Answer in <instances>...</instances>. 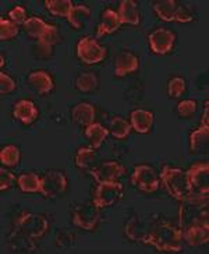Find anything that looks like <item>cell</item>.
I'll return each instance as SVG.
<instances>
[{"label":"cell","instance_id":"obj_20","mask_svg":"<svg viewBox=\"0 0 209 254\" xmlns=\"http://www.w3.org/2000/svg\"><path fill=\"white\" fill-rule=\"evenodd\" d=\"M117 14H119L121 24H131V25L140 24V10H138V4L134 0L120 1Z\"/></svg>","mask_w":209,"mask_h":254},{"label":"cell","instance_id":"obj_36","mask_svg":"<svg viewBox=\"0 0 209 254\" xmlns=\"http://www.w3.org/2000/svg\"><path fill=\"white\" fill-rule=\"evenodd\" d=\"M17 87L15 81L10 77L8 74H6L4 71L0 73V94L1 95H8L10 92H13Z\"/></svg>","mask_w":209,"mask_h":254},{"label":"cell","instance_id":"obj_38","mask_svg":"<svg viewBox=\"0 0 209 254\" xmlns=\"http://www.w3.org/2000/svg\"><path fill=\"white\" fill-rule=\"evenodd\" d=\"M15 183V176L11 172L6 171L4 168L0 169V190L6 191Z\"/></svg>","mask_w":209,"mask_h":254},{"label":"cell","instance_id":"obj_33","mask_svg":"<svg viewBox=\"0 0 209 254\" xmlns=\"http://www.w3.org/2000/svg\"><path fill=\"white\" fill-rule=\"evenodd\" d=\"M18 25L11 20H6L4 17L0 18V39L1 41H10L18 35Z\"/></svg>","mask_w":209,"mask_h":254},{"label":"cell","instance_id":"obj_23","mask_svg":"<svg viewBox=\"0 0 209 254\" xmlns=\"http://www.w3.org/2000/svg\"><path fill=\"white\" fill-rule=\"evenodd\" d=\"M109 130L104 127L101 123H92L90 126H87L85 128V135H87V138H88V141H90V145L94 148V150H99L101 148V145H102V142L107 138V135H109Z\"/></svg>","mask_w":209,"mask_h":254},{"label":"cell","instance_id":"obj_17","mask_svg":"<svg viewBox=\"0 0 209 254\" xmlns=\"http://www.w3.org/2000/svg\"><path fill=\"white\" fill-rule=\"evenodd\" d=\"M13 116L15 119L20 120L24 125H31L38 119L39 112H38L37 106L32 101L28 99H21L14 105V109H13Z\"/></svg>","mask_w":209,"mask_h":254},{"label":"cell","instance_id":"obj_5","mask_svg":"<svg viewBox=\"0 0 209 254\" xmlns=\"http://www.w3.org/2000/svg\"><path fill=\"white\" fill-rule=\"evenodd\" d=\"M154 11L157 13V18L163 21H179V23H190L193 21V14L188 8L181 6L176 0H159L154 3Z\"/></svg>","mask_w":209,"mask_h":254},{"label":"cell","instance_id":"obj_15","mask_svg":"<svg viewBox=\"0 0 209 254\" xmlns=\"http://www.w3.org/2000/svg\"><path fill=\"white\" fill-rule=\"evenodd\" d=\"M28 85L34 91H37L39 95H46L51 94L54 88V82H53L52 75L49 74L45 70H37L32 71L27 77Z\"/></svg>","mask_w":209,"mask_h":254},{"label":"cell","instance_id":"obj_8","mask_svg":"<svg viewBox=\"0 0 209 254\" xmlns=\"http://www.w3.org/2000/svg\"><path fill=\"white\" fill-rule=\"evenodd\" d=\"M77 56L85 64H98L106 58V48L99 45L95 38L84 37L77 44Z\"/></svg>","mask_w":209,"mask_h":254},{"label":"cell","instance_id":"obj_2","mask_svg":"<svg viewBox=\"0 0 209 254\" xmlns=\"http://www.w3.org/2000/svg\"><path fill=\"white\" fill-rule=\"evenodd\" d=\"M159 180L167 194L177 201H208V195L195 194L193 191L187 171L164 165L159 175Z\"/></svg>","mask_w":209,"mask_h":254},{"label":"cell","instance_id":"obj_40","mask_svg":"<svg viewBox=\"0 0 209 254\" xmlns=\"http://www.w3.org/2000/svg\"><path fill=\"white\" fill-rule=\"evenodd\" d=\"M0 58H1V62H0V66H1V68H3V67H4V55L1 53V56H0Z\"/></svg>","mask_w":209,"mask_h":254},{"label":"cell","instance_id":"obj_14","mask_svg":"<svg viewBox=\"0 0 209 254\" xmlns=\"http://www.w3.org/2000/svg\"><path fill=\"white\" fill-rule=\"evenodd\" d=\"M138 67H140V59L134 53L124 51V52L119 53L113 62V74L114 77L121 78L124 75L135 73Z\"/></svg>","mask_w":209,"mask_h":254},{"label":"cell","instance_id":"obj_4","mask_svg":"<svg viewBox=\"0 0 209 254\" xmlns=\"http://www.w3.org/2000/svg\"><path fill=\"white\" fill-rule=\"evenodd\" d=\"M15 231L21 232L25 236L31 239H41L45 236V233L49 229V222L42 214L35 212H27L17 217L14 221Z\"/></svg>","mask_w":209,"mask_h":254},{"label":"cell","instance_id":"obj_13","mask_svg":"<svg viewBox=\"0 0 209 254\" xmlns=\"http://www.w3.org/2000/svg\"><path fill=\"white\" fill-rule=\"evenodd\" d=\"M90 175L97 180V183L112 182V180H117L121 176H124L126 168L116 161H106L102 164H98Z\"/></svg>","mask_w":209,"mask_h":254},{"label":"cell","instance_id":"obj_27","mask_svg":"<svg viewBox=\"0 0 209 254\" xmlns=\"http://www.w3.org/2000/svg\"><path fill=\"white\" fill-rule=\"evenodd\" d=\"M41 180L42 178L37 173H21L17 178V185L24 193H39L41 190Z\"/></svg>","mask_w":209,"mask_h":254},{"label":"cell","instance_id":"obj_10","mask_svg":"<svg viewBox=\"0 0 209 254\" xmlns=\"http://www.w3.org/2000/svg\"><path fill=\"white\" fill-rule=\"evenodd\" d=\"M67 190V178L60 171H49L42 176L39 194L45 198H56Z\"/></svg>","mask_w":209,"mask_h":254},{"label":"cell","instance_id":"obj_32","mask_svg":"<svg viewBox=\"0 0 209 254\" xmlns=\"http://www.w3.org/2000/svg\"><path fill=\"white\" fill-rule=\"evenodd\" d=\"M20 159H21V152L17 145H6L0 151V161L3 166H8V168L17 166L20 164Z\"/></svg>","mask_w":209,"mask_h":254},{"label":"cell","instance_id":"obj_9","mask_svg":"<svg viewBox=\"0 0 209 254\" xmlns=\"http://www.w3.org/2000/svg\"><path fill=\"white\" fill-rule=\"evenodd\" d=\"M131 183L144 193H155L159 189L160 180L157 172L150 165H137L131 175Z\"/></svg>","mask_w":209,"mask_h":254},{"label":"cell","instance_id":"obj_22","mask_svg":"<svg viewBox=\"0 0 209 254\" xmlns=\"http://www.w3.org/2000/svg\"><path fill=\"white\" fill-rule=\"evenodd\" d=\"M71 119L81 126H90L95 120V108L88 102H80L71 109Z\"/></svg>","mask_w":209,"mask_h":254},{"label":"cell","instance_id":"obj_26","mask_svg":"<svg viewBox=\"0 0 209 254\" xmlns=\"http://www.w3.org/2000/svg\"><path fill=\"white\" fill-rule=\"evenodd\" d=\"M51 24H46L42 18L39 17H30L27 18V21L24 23V30L25 32L34 39H41V38L45 35L48 30H49Z\"/></svg>","mask_w":209,"mask_h":254},{"label":"cell","instance_id":"obj_37","mask_svg":"<svg viewBox=\"0 0 209 254\" xmlns=\"http://www.w3.org/2000/svg\"><path fill=\"white\" fill-rule=\"evenodd\" d=\"M8 18L13 21L17 25H21L27 21L25 18H27V11H25V8L23 6H15L14 8H11L10 11H8Z\"/></svg>","mask_w":209,"mask_h":254},{"label":"cell","instance_id":"obj_1","mask_svg":"<svg viewBox=\"0 0 209 254\" xmlns=\"http://www.w3.org/2000/svg\"><path fill=\"white\" fill-rule=\"evenodd\" d=\"M126 235L134 242L154 246L159 253H179L183 247L179 224L159 215H135L126 224Z\"/></svg>","mask_w":209,"mask_h":254},{"label":"cell","instance_id":"obj_31","mask_svg":"<svg viewBox=\"0 0 209 254\" xmlns=\"http://www.w3.org/2000/svg\"><path fill=\"white\" fill-rule=\"evenodd\" d=\"M74 85L80 92H91V91L97 90L99 80L95 73H82L75 78Z\"/></svg>","mask_w":209,"mask_h":254},{"label":"cell","instance_id":"obj_21","mask_svg":"<svg viewBox=\"0 0 209 254\" xmlns=\"http://www.w3.org/2000/svg\"><path fill=\"white\" fill-rule=\"evenodd\" d=\"M75 166L87 173H91L97 166V154L92 147H80L75 152Z\"/></svg>","mask_w":209,"mask_h":254},{"label":"cell","instance_id":"obj_12","mask_svg":"<svg viewBox=\"0 0 209 254\" xmlns=\"http://www.w3.org/2000/svg\"><path fill=\"white\" fill-rule=\"evenodd\" d=\"M188 179L195 194H209V164L208 162H198L193 165L188 171Z\"/></svg>","mask_w":209,"mask_h":254},{"label":"cell","instance_id":"obj_25","mask_svg":"<svg viewBox=\"0 0 209 254\" xmlns=\"http://www.w3.org/2000/svg\"><path fill=\"white\" fill-rule=\"evenodd\" d=\"M209 142V126H201L194 130L190 135V148L191 152H200L208 148Z\"/></svg>","mask_w":209,"mask_h":254},{"label":"cell","instance_id":"obj_30","mask_svg":"<svg viewBox=\"0 0 209 254\" xmlns=\"http://www.w3.org/2000/svg\"><path fill=\"white\" fill-rule=\"evenodd\" d=\"M32 240L31 238H28V236H25L24 233H21V232L15 231L14 233H13V236H10V247L14 250V252H23V253H25V252H35V245L32 243Z\"/></svg>","mask_w":209,"mask_h":254},{"label":"cell","instance_id":"obj_39","mask_svg":"<svg viewBox=\"0 0 209 254\" xmlns=\"http://www.w3.org/2000/svg\"><path fill=\"white\" fill-rule=\"evenodd\" d=\"M209 102L207 101L205 102V109H204V115H202V120H201V126H209L208 125V119H209Z\"/></svg>","mask_w":209,"mask_h":254},{"label":"cell","instance_id":"obj_34","mask_svg":"<svg viewBox=\"0 0 209 254\" xmlns=\"http://www.w3.org/2000/svg\"><path fill=\"white\" fill-rule=\"evenodd\" d=\"M186 92V80L181 77H173L167 84V94L170 98H180Z\"/></svg>","mask_w":209,"mask_h":254},{"label":"cell","instance_id":"obj_19","mask_svg":"<svg viewBox=\"0 0 209 254\" xmlns=\"http://www.w3.org/2000/svg\"><path fill=\"white\" fill-rule=\"evenodd\" d=\"M120 25V18L117 11H114L112 8H106L102 17H101V23L98 25L97 30V37H102V35H107V34H113L119 30Z\"/></svg>","mask_w":209,"mask_h":254},{"label":"cell","instance_id":"obj_11","mask_svg":"<svg viewBox=\"0 0 209 254\" xmlns=\"http://www.w3.org/2000/svg\"><path fill=\"white\" fill-rule=\"evenodd\" d=\"M176 42V35L172 31L159 27L157 30H154L148 35V44H150L151 52L155 55H166V53L172 52Z\"/></svg>","mask_w":209,"mask_h":254},{"label":"cell","instance_id":"obj_3","mask_svg":"<svg viewBox=\"0 0 209 254\" xmlns=\"http://www.w3.org/2000/svg\"><path fill=\"white\" fill-rule=\"evenodd\" d=\"M193 225L209 226L208 201H187L180 207V229H186Z\"/></svg>","mask_w":209,"mask_h":254},{"label":"cell","instance_id":"obj_6","mask_svg":"<svg viewBox=\"0 0 209 254\" xmlns=\"http://www.w3.org/2000/svg\"><path fill=\"white\" fill-rule=\"evenodd\" d=\"M123 195V185L117 180L112 182H101L92 195V202L98 208H109L116 205Z\"/></svg>","mask_w":209,"mask_h":254},{"label":"cell","instance_id":"obj_24","mask_svg":"<svg viewBox=\"0 0 209 254\" xmlns=\"http://www.w3.org/2000/svg\"><path fill=\"white\" fill-rule=\"evenodd\" d=\"M91 15V10L88 6L85 4H80V6H74L71 8L70 14H68L67 20L70 25L74 30H81L85 27V24L88 23Z\"/></svg>","mask_w":209,"mask_h":254},{"label":"cell","instance_id":"obj_28","mask_svg":"<svg viewBox=\"0 0 209 254\" xmlns=\"http://www.w3.org/2000/svg\"><path fill=\"white\" fill-rule=\"evenodd\" d=\"M110 134L117 138V140H126L130 133H131V125L130 122H127V119L121 118V116H114L112 120H110Z\"/></svg>","mask_w":209,"mask_h":254},{"label":"cell","instance_id":"obj_18","mask_svg":"<svg viewBox=\"0 0 209 254\" xmlns=\"http://www.w3.org/2000/svg\"><path fill=\"white\" fill-rule=\"evenodd\" d=\"M183 240L188 246H201L208 243L209 240V226L204 225H193L181 231Z\"/></svg>","mask_w":209,"mask_h":254},{"label":"cell","instance_id":"obj_16","mask_svg":"<svg viewBox=\"0 0 209 254\" xmlns=\"http://www.w3.org/2000/svg\"><path fill=\"white\" fill-rule=\"evenodd\" d=\"M154 122H155L154 113L147 109H135L130 115L131 128H134L137 133H141V134L150 133L151 128L154 126Z\"/></svg>","mask_w":209,"mask_h":254},{"label":"cell","instance_id":"obj_7","mask_svg":"<svg viewBox=\"0 0 209 254\" xmlns=\"http://www.w3.org/2000/svg\"><path fill=\"white\" fill-rule=\"evenodd\" d=\"M73 224L82 231H95L101 222V212L94 202H81L73 209Z\"/></svg>","mask_w":209,"mask_h":254},{"label":"cell","instance_id":"obj_29","mask_svg":"<svg viewBox=\"0 0 209 254\" xmlns=\"http://www.w3.org/2000/svg\"><path fill=\"white\" fill-rule=\"evenodd\" d=\"M45 6L52 15L64 18H67L71 8L74 7L71 0H46Z\"/></svg>","mask_w":209,"mask_h":254},{"label":"cell","instance_id":"obj_35","mask_svg":"<svg viewBox=\"0 0 209 254\" xmlns=\"http://www.w3.org/2000/svg\"><path fill=\"white\" fill-rule=\"evenodd\" d=\"M197 112V102L193 99H186V101H181L177 105V115L183 119H188L191 118L194 113Z\"/></svg>","mask_w":209,"mask_h":254}]
</instances>
